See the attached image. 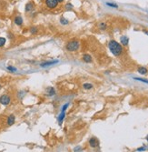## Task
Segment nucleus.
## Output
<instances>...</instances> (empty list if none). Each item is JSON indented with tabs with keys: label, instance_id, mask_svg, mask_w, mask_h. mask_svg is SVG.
Here are the masks:
<instances>
[{
	"label": "nucleus",
	"instance_id": "obj_1",
	"mask_svg": "<svg viewBox=\"0 0 148 152\" xmlns=\"http://www.w3.org/2000/svg\"><path fill=\"white\" fill-rule=\"evenodd\" d=\"M108 47H109L110 51L112 52V54L115 56H120L123 52L122 46L120 45L118 42H116L115 40H111L108 44Z\"/></svg>",
	"mask_w": 148,
	"mask_h": 152
},
{
	"label": "nucleus",
	"instance_id": "obj_2",
	"mask_svg": "<svg viewBox=\"0 0 148 152\" xmlns=\"http://www.w3.org/2000/svg\"><path fill=\"white\" fill-rule=\"evenodd\" d=\"M80 47V43L77 40H71L69 42L66 44L65 46V48L67 51L70 52H74V51H77L78 49Z\"/></svg>",
	"mask_w": 148,
	"mask_h": 152
},
{
	"label": "nucleus",
	"instance_id": "obj_3",
	"mask_svg": "<svg viewBox=\"0 0 148 152\" xmlns=\"http://www.w3.org/2000/svg\"><path fill=\"white\" fill-rule=\"evenodd\" d=\"M10 101H11V97L8 96V95H2L1 97H0V103L4 105V106H7L8 104L10 103Z\"/></svg>",
	"mask_w": 148,
	"mask_h": 152
},
{
	"label": "nucleus",
	"instance_id": "obj_4",
	"mask_svg": "<svg viewBox=\"0 0 148 152\" xmlns=\"http://www.w3.org/2000/svg\"><path fill=\"white\" fill-rule=\"evenodd\" d=\"M58 2L56 0H45V6L50 8V9H54L57 7Z\"/></svg>",
	"mask_w": 148,
	"mask_h": 152
},
{
	"label": "nucleus",
	"instance_id": "obj_5",
	"mask_svg": "<svg viewBox=\"0 0 148 152\" xmlns=\"http://www.w3.org/2000/svg\"><path fill=\"white\" fill-rule=\"evenodd\" d=\"M89 145L92 147V148H97L99 146V141L96 138H91L89 139Z\"/></svg>",
	"mask_w": 148,
	"mask_h": 152
},
{
	"label": "nucleus",
	"instance_id": "obj_6",
	"mask_svg": "<svg viewBox=\"0 0 148 152\" xmlns=\"http://www.w3.org/2000/svg\"><path fill=\"white\" fill-rule=\"evenodd\" d=\"M15 121H16V117H15V115L11 114V115H9V116L7 117V125H8V126H12V125H14Z\"/></svg>",
	"mask_w": 148,
	"mask_h": 152
},
{
	"label": "nucleus",
	"instance_id": "obj_7",
	"mask_svg": "<svg viewBox=\"0 0 148 152\" xmlns=\"http://www.w3.org/2000/svg\"><path fill=\"white\" fill-rule=\"evenodd\" d=\"M82 59H83V61L85 62V63H91V62L93 61V58H92V57H91L90 55H88V54H84Z\"/></svg>",
	"mask_w": 148,
	"mask_h": 152
},
{
	"label": "nucleus",
	"instance_id": "obj_8",
	"mask_svg": "<svg viewBox=\"0 0 148 152\" xmlns=\"http://www.w3.org/2000/svg\"><path fill=\"white\" fill-rule=\"evenodd\" d=\"M15 24L16 26H22L23 25V18L21 16H16L15 17Z\"/></svg>",
	"mask_w": 148,
	"mask_h": 152
},
{
	"label": "nucleus",
	"instance_id": "obj_9",
	"mask_svg": "<svg viewBox=\"0 0 148 152\" xmlns=\"http://www.w3.org/2000/svg\"><path fill=\"white\" fill-rule=\"evenodd\" d=\"M58 62V60H54V61H49V62H45V63H42L41 64V67H48V66L54 65V64H56Z\"/></svg>",
	"mask_w": 148,
	"mask_h": 152
},
{
	"label": "nucleus",
	"instance_id": "obj_10",
	"mask_svg": "<svg viewBox=\"0 0 148 152\" xmlns=\"http://www.w3.org/2000/svg\"><path fill=\"white\" fill-rule=\"evenodd\" d=\"M121 43H122V45H124V46H127L129 43V38L127 36H122V37H121Z\"/></svg>",
	"mask_w": 148,
	"mask_h": 152
},
{
	"label": "nucleus",
	"instance_id": "obj_11",
	"mask_svg": "<svg viewBox=\"0 0 148 152\" xmlns=\"http://www.w3.org/2000/svg\"><path fill=\"white\" fill-rule=\"evenodd\" d=\"M138 70V73H140L141 75H145L147 74V68H144V67H140V68L137 69Z\"/></svg>",
	"mask_w": 148,
	"mask_h": 152
},
{
	"label": "nucleus",
	"instance_id": "obj_12",
	"mask_svg": "<svg viewBox=\"0 0 148 152\" xmlns=\"http://www.w3.org/2000/svg\"><path fill=\"white\" fill-rule=\"evenodd\" d=\"M46 91H47V95L48 96H54V95L55 94V88L54 87H48L47 89H46Z\"/></svg>",
	"mask_w": 148,
	"mask_h": 152
},
{
	"label": "nucleus",
	"instance_id": "obj_13",
	"mask_svg": "<svg viewBox=\"0 0 148 152\" xmlns=\"http://www.w3.org/2000/svg\"><path fill=\"white\" fill-rule=\"evenodd\" d=\"M33 8H34V4L33 3L26 4V12H30V11H32Z\"/></svg>",
	"mask_w": 148,
	"mask_h": 152
},
{
	"label": "nucleus",
	"instance_id": "obj_14",
	"mask_svg": "<svg viewBox=\"0 0 148 152\" xmlns=\"http://www.w3.org/2000/svg\"><path fill=\"white\" fill-rule=\"evenodd\" d=\"M64 117H65V112H61L59 117H58V122H59V124H62L63 120L64 119Z\"/></svg>",
	"mask_w": 148,
	"mask_h": 152
},
{
	"label": "nucleus",
	"instance_id": "obj_15",
	"mask_svg": "<svg viewBox=\"0 0 148 152\" xmlns=\"http://www.w3.org/2000/svg\"><path fill=\"white\" fill-rule=\"evenodd\" d=\"M83 87H84L85 89H91V88H93V86H92V84H90V83H85L84 85H83Z\"/></svg>",
	"mask_w": 148,
	"mask_h": 152
},
{
	"label": "nucleus",
	"instance_id": "obj_16",
	"mask_svg": "<svg viewBox=\"0 0 148 152\" xmlns=\"http://www.w3.org/2000/svg\"><path fill=\"white\" fill-rule=\"evenodd\" d=\"M60 23H61L63 26H66V25H68L69 21H68L67 19H65L64 17H61V19H60Z\"/></svg>",
	"mask_w": 148,
	"mask_h": 152
},
{
	"label": "nucleus",
	"instance_id": "obj_17",
	"mask_svg": "<svg viewBox=\"0 0 148 152\" xmlns=\"http://www.w3.org/2000/svg\"><path fill=\"white\" fill-rule=\"evenodd\" d=\"M7 70L10 72H16L17 71V68H15V67H12V66H8L7 67Z\"/></svg>",
	"mask_w": 148,
	"mask_h": 152
},
{
	"label": "nucleus",
	"instance_id": "obj_18",
	"mask_svg": "<svg viewBox=\"0 0 148 152\" xmlns=\"http://www.w3.org/2000/svg\"><path fill=\"white\" fill-rule=\"evenodd\" d=\"M7 42V39L5 38V37H0V47H4L5 44Z\"/></svg>",
	"mask_w": 148,
	"mask_h": 152
},
{
	"label": "nucleus",
	"instance_id": "obj_19",
	"mask_svg": "<svg viewBox=\"0 0 148 152\" xmlns=\"http://www.w3.org/2000/svg\"><path fill=\"white\" fill-rule=\"evenodd\" d=\"M99 27L102 29V30H105V29L107 27V26H106V23H100V24H99Z\"/></svg>",
	"mask_w": 148,
	"mask_h": 152
},
{
	"label": "nucleus",
	"instance_id": "obj_20",
	"mask_svg": "<svg viewBox=\"0 0 148 152\" xmlns=\"http://www.w3.org/2000/svg\"><path fill=\"white\" fill-rule=\"evenodd\" d=\"M30 33L31 34H35V33H37V28L35 27V26H33L30 28Z\"/></svg>",
	"mask_w": 148,
	"mask_h": 152
},
{
	"label": "nucleus",
	"instance_id": "obj_21",
	"mask_svg": "<svg viewBox=\"0 0 148 152\" xmlns=\"http://www.w3.org/2000/svg\"><path fill=\"white\" fill-rule=\"evenodd\" d=\"M68 106H69V104H68V103H66L65 105H64V107H62L61 112H65V110H66V108L68 107Z\"/></svg>",
	"mask_w": 148,
	"mask_h": 152
},
{
	"label": "nucleus",
	"instance_id": "obj_22",
	"mask_svg": "<svg viewBox=\"0 0 148 152\" xmlns=\"http://www.w3.org/2000/svg\"><path fill=\"white\" fill-rule=\"evenodd\" d=\"M135 79H136V80H139V81H142V82H144V83H146V84H148V80H147V79H144V78H135Z\"/></svg>",
	"mask_w": 148,
	"mask_h": 152
},
{
	"label": "nucleus",
	"instance_id": "obj_23",
	"mask_svg": "<svg viewBox=\"0 0 148 152\" xmlns=\"http://www.w3.org/2000/svg\"><path fill=\"white\" fill-rule=\"evenodd\" d=\"M107 6H109V7H117V5L116 4H112V3H106Z\"/></svg>",
	"mask_w": 148,
	"mask_h": 152
},
{
	"label": "nucleus",
	"instance_id": "obj_24",
	"mask_svg": "<svg viewBox=\"0 0 148 152\" xmlns=\"http://www.w3.org/2000/svg\"><path fill=\"white\" fill-rule=\"evenodd\" d=\"M138 151H142V150H145V148H139L138 149H137Z\"/></svg>",
	"mask_w": 148,
	"mask_h": 152
},
{
	"label": "nucleus",
	"instance_id": "obj_25",
	"mask_svg": "<svg viewBox=\"0 0 148 152\" xmlns=\"http://www.w3.org/2000/svg\"><path fill=\"white\" fill-rule=\"evenodd\" d=\"M56 1H57L58 3H61V2H63V1H64V0H56Z\"/></svg>",
	"mask_w": 148,
	"mask_h": 152
},
{
	"label": "nucleus",
	"instance_id": "obj_26",
	"mask_svg": "<svg viewBox=\"0 0 148 152\" xmlns=\"http://www.w3.org/2000/svg\"><path fill=\"white\" fill-rule=\"evenodd\" d=\"M146 140H147V142H148V136H147V138H146Z\"/></svg>",
	"mask_w": 148,
	"mask_h": 152
},
{
	"label": "nucleus",
	"instance_id": "obj_27",
	"mask_svg": "<svg viewBox=\"0 0 148 152\" xmlns=\"http://www.w3.org/2000/svg\"><path fill=\"white\" fill-rule=\"evenodd\" d=\"M0 87H1V86H0Z\"/></svg>",
	"mask_w": 148,
	"mask_h": 152
}]
</instances>
